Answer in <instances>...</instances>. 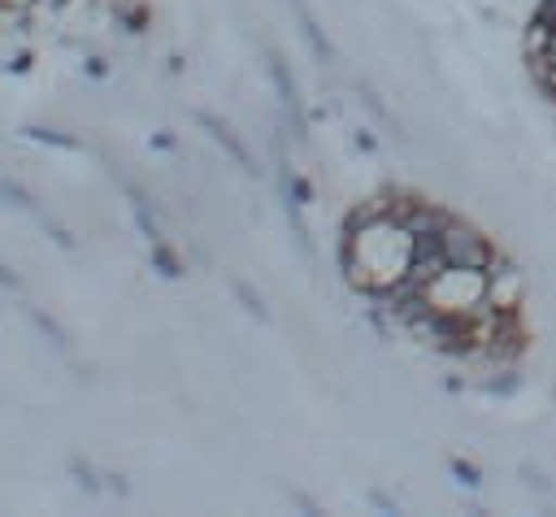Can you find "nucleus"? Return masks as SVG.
<instances>
[{
	"mask_svg": "<svg viewBox=\"0 0 556 517\" xmlns=\"http://www.w3.org/2000/svg\"><path fill=\"white\" fill-rule=\"evenodd\" d=\"M439 248L447 256V269H486L495 261L491 239L482 230H473L469 222H456V217H447L439 226Z\"/></svg>",
	"mask_w": 556,
	"mask_h": 517,
	"instance_id": "f257e3e1",
	"label": "nucleus"
},
{
	"mask_svg": "<svg viewBox=\"0 0 556 517\" xmlns=\"http://www.w3.org/2000/svg\"><path fill=\"white\" fill-rule=\"evenodd\" d=\"M526 300V274L513 261H491L486 265V304L495 313H517V304Z\"/></svg>",
	"mask_w": 556,
	"mask_h": 517,
	"instance_id": "f03ea898",
	"label": "nucleus"
},
{
	"mask_svg": "<svg viewBox=\"0 0 556 517\" xmlns=\"http://www.w3.org/2000/svg\"><path fill=\"white\" fill-rule=\"evenodd\" d=\"M534 78H539V87L556 100V65H539V70H534Z\"/></svg>",
	"mask_w": 556,
	"mask_h": 517,
	"instance_id": "7ed1b4c3",
	"label": "nucleus"
},
{
	"mask_svg": "<svg viewBox=\"0 0 556 517\" xmlns=\"http://www.w3.org/2000/svg\"><path fill=\"white\" fill-rule=\"evenodd\" d=\"M0 4H9V9H22V4H30V0H0Z\"/></svg>",
	"mask_w": 556,
	"mask_h": 517,
	"instance_id": "39448f33",
	"label": "nucleus"
},
{
	"mask_svg": "<svg viewBox=\"0 0 556 517\" xmlns=\"http://www.w3.org/2000/svg\"><path fill=\"white\" fill-rule=\"evenodd\" d=\"M534 22H543L547 30H556V0H543V4H539V17H534Z\"/></svg>",
	"mask_w": 556,
	"mask_h": 517,
	"instance_id": "20e7f679",
	"label": "nucleus"
}]
</instances>
